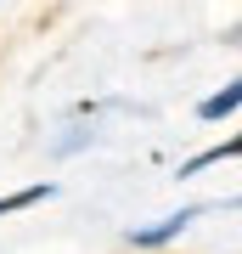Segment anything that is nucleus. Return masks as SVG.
I'll use <instances>...</instances> for the list:
<instances>
[{"mask_svg":"<svg viewBox=\"0 0 242 254\" xmlns=\"http://www.w3.org/2000/svg\"><path fill=\"white\" fill-rule=\"evenodd\" d=\"M186 220H192V209H180V215H169L163 226H152V232H135V243H163V237H175L180 226H186Z\"/></svg>","mask_w":242,"mask_h":254,"instance_id":"nucleus-2","label":"nucleus"},{"mask_svg":"<svg viewBox=\"0 0 242 254\" xmlns=\"http://www.w3.org/2000/svg\"><path fill=\"white\" fill-rule=\"evenodd\" d=\"M231 108H242V79L231 85V91H220V96H208V102H203V119H220V113H231Z\"/></svg>","mask_w":242,"mask_h":254,"instance_id":"nucleus-1","label":"nucleus"}]
</instances>
